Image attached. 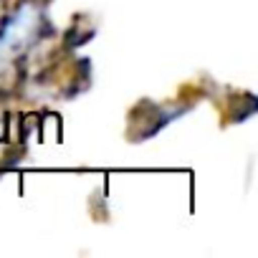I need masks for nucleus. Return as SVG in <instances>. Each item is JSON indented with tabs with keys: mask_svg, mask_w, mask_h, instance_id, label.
Masks as SVG:
<instances>
[{
	"mask_svg": "<svg viewBox=\"0 0 258 258\" xmlns=\"http://www.w3.org/2000/svg\"><path fill=\"white\" fill-rule=\"evenodd\" d=\"M6 137H8V116L0 111V142H6Z\"/></svg>",
	"mask_w": 258,
	"mask_h": 258,
	"instance_id": "obj_2",
	"label": "nucleus"
},
{
	"mask_svg": "<svg viewBox=\"0 0 258 258\" xmlns=\"http://www.w3.org/2000/svg\"><path fill=\"white\" fill-rule=\"evenodd\" d=\"M43 21L46 16L38 0H23L0 26V61L16 58L31 48L43 28Z\"/></svg>",
	"mask_w": 258,
	"mask_h": 258,
	"instance_id": "obj_1",
	"label": "nucleus"
},
{
	"mask_svg": "<svg viewBox=\"0 0 258 258\" xmlns=\"http://www.w3.org/2000/svg\"><path fill=\"white\" fill-rule=\"evenodd\" d=\"M3 3H6V0H0V11H3Z\"/></svg>",
	"mask_w": 258,
	"mask_h": 258,
	"instance_id": "obj_3",
	"label": "nucleus"
}]
</instances>
